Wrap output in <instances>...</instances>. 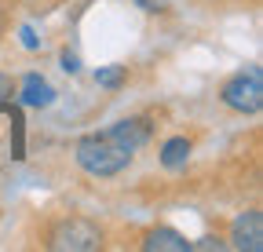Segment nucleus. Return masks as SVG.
Returning a JSON list of instances; mask_svg holds the SVG:
<instances>
[{"label": "nucleus", "instance_id": "6", "mask_svg": "<svg viewBox=\"0 0 263 252\" xmlns=\"http://www.w3.org/2000/svg\"><path fill=\"white\" fill-rule=\"evenodd\" d=\"M22 103L26 106H51L55 103V88L41 73H26V81H22Z\"/></svg>", "mask_w": 263, "mask_h": 252}, {"label": "nucleus", "instance_id": "4", "mask_svg": "<svg viewBox=\"0 0 263 252\" xmlns=\"http://www.w3.org/2000/svg\"><path fill=\"white\" fill-rule=\"evenodd\" d=\"M230 241H234V248H241V252H259L263 248V216L256 208L245 212V216H238Z\"/></svg>", "mask_w": 263, "mask_h": 252}, {"label": "nucleus", "instance_id": "3", "mask_svg": "<svg viewBox=\"0 0 263 252\" xmlns=\"http://www.w3.org/2000/svg\"><path fill=\"white\" fill-rule=\"evenodd\" d=\"M103 245V234L99 227H91L88 219H66V223L55 227L51 234V248H73V252H88Z\"/></svg>", "mask_w": 263, "mask_h": 252}, {"label": "nucleus", "instance_id": "8", "mask_svg": "<svg viewBox=\"0 0 263 252\" xmlns=\"http://www.w3.org/2000/svg\"><path fill=\"white\" fill-rule=\"evenodd\" d=\"M95 84H103V88H121L124 84V66H103L95 73Z\"/></svg>", "mask_w": 263, "mask_h": 252}, {"label": "nucleus", "instance_id": "1", "mask_svg": "<svg viewBox=\"0 0 263 252\" xmlns=\"http://www.w3.org/2000/svg\"><path fill=\"white\" fill-rule=\"evenodd\" d=\"M150 139V121L146 117H128L117 121L114 128L84 135L77 143V165L91 176H117L128 168V161L136 157V150Z\"/></svg>", "mask_w": 263, "mask_h": 252}, {"label": "nucleus", "instance_id": "12", "mask_svg": "<svg viewBox=\"0 0 263 252\" xmlns=\"http://www.w3.org/2000/svg\"><path fill=\"white\" fill-rule=\"evenodd\" d=\"M197 248H216V252H219V248H223V241H219V238H205Z\"/></svg>", "mask_w": 263, "mask_h": 252}, {"label": "nucleus", "instance_id": "9", "mask_svg": "<svg viewBox=\"0 0 263 252\" xmlns=\"http://www.w3.org/2000/svg\"><path fill=\"white\" fill-rule=\"evenodd\" d=\"M136 4L143 11H164V8H168V0H136Z\"/></svg>", "mask_w": 263, "mask_h": 252}, {"label": "nucleus", "instance_id": "13", "mask_svg": "<svg viewBox=\"0 0 263 252\" xmlns=\"http://www.w3.org/2000/svg\"><path fill=\"white\" fill-rule=\"evenodd\" d=\"M8 91H11V84H8V77H0V103L8 99Z\"/></svg>", "mask_w": 263, "mask_h": 252}, {"label": "nucleus", "instance_id": "2", "mask_svg": "<svg viewBox=\"0 0 263 252\" xmlns=\"http://www.w3.org/2000/svg\"><path fill=\"white\" fill-rule=\"evenodd\" d=\"M223 103L238 113H256L263 106V70L252 66L223 84Z\"/></svg>", "mask_w": 263, "mask_h": 252}, {"label": "nucleus", "instance_id": "10", "mask_svg": "<svg viewBox=\"0 0 263 252\" xmlns=\"http://www.w3.org/2000/svg\"><path fill=\"white\" fill-rule=\"evenodd\" d=\"M62 70H66V73H77V70H81L77 55H70V51H66V55H62Z\"/></svg>", "mask_w": 263, "mask_h": 252}, {"label": "nucleus", "instance_id": "7", "mask_svg": "<svg viewBox=\"0 0 263 252\" xmlns=\"http://www.w3.org/2000/svg\"><path fill=\"white\" fill-rule=\"evenodd\" d=\"M186 157H190V143L186 139H168L161 146V165L164 168H183Z\"/></svg>", "mask_w": 263, "mask_h": 252}, {"label": "nucleus", "instance_id": "11", "mask_svg": "<svg viewBox=\"0 0 263 252\" xmlns=\"http://www.w3.org/2000/svg\"><path fill=\"white\" fill-rule=\"evenodd\" d=\"M22 44H26V48H37V44H41L37 33H33V26H22Z\"/></svg>", "mask_w": 263, "mask_h": 252}, {"label": "nucleus", "instance_id": "5", "mask_svg": "<svg viewBox=\"0 0 263 252\" xmlns=\"http://www.w3.org/2000/svg\"><path fill=\"white\" fill-rule=\"evenodd\" d=\"M143 248H146V252H190L194 245H190L183 234H176V230H168V227H161V230H150V234H146Z\"/></svg>", "mask_w": 263, "mask_h": 252}]
</instances>
